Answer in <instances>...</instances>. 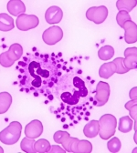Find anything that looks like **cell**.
I'll list each match as a JSON object with an SVG mask.
<instances>
[{
	"instance_id": "22",
	"label": "cell",
	"mask_w": 137,
	"mask_h": 153,
	"mask_svg": "<svg viewBox=\"0 0 137 153\" xmlns=\"http://www.w3.org/2000/svg\"><path fill=\"white\" fill-rule=\"evenodd\" d=\"M34 145H35V140L34 139H29L28 137L24 138L20 143V148L24 152L27 153H36L35 152V149H34Z\"/></svg>"
},
{
	"instance_id": "10",
	"label": "cell",
	"mask_w": 137,
	"mask_h": 153,
	"mask_svg": "<svg viewBox=\"0 0 137 153\" xmlns=\"http://www.w3.org/2000/svg\"><path fill=\"white\" fill-rule=\"evenodd\" d=\"M62 16H63V12L61 8L57 6H52L49 7L45 13L46 21L50 25L60 23L62 19Z\"/></svg>"
},
{
	"instance_id": "13",
	"label": "cell",
	"mask_w": 137,
	"mask_h": 153,
	"mask_svg": "<svg viewBox=\"0 0 137 153\" xmlns=\"http://www.w3.org/2000/svg\"><path fill=\"white\" fill-rule=\"evenodd\" d=\"M99 121L98 120H91L88 122L84 128H83V133L84 135L88 138H95L98 134H99Z\"/></svg>"
},
{
	"instance_id": "11",
	"label": "cell",
	"mask_w": 137,
	"mask_h": 153,
	"mask_svg": "<svg viewBox=\"0 0 137 153\" xmlns=\"http://www.w3.org/2000/svg\"><path fill=\"white\" fill-rule=\"evenodd\" d=\"M124 67L128 69H135L137 67V48H128L124 50Z\"/></svg>"
},
{
	"instance_id": "27",
	"label": "cell",
	"mask_w": 137,
	"mask_h": 153,
	"mask_svg": "<svg viewBox=\"0 0 137 153\" xmlns=\"http://www.w3.org/2000/svg\"><path fill=\"white\" fill-rule=\"evenodd\" d=\"M70 136V134L66 131H62V130H58L57 132H55L53 139L54 141L58 144H61L68 137Z\"/></svg>"
},
{
	"instance_id": "19",
	"label": "cell",
	"mask_w": 137,
	"mask_h": 153,
	"mask_svg": "<svg viewBox=\"0 0 137 153\" xmlns=\"http://www.w3.org/2000/svg\"><path fill=\"white\" fill-rule=\"evenodd\" d=\"M133 127V121L132 119L128 116L122 117L119 120V125H118V129L123 132V133H127L132 130Z\"/></svg>"
},
{
	"instance_id": "21",
	"label": "cell",
	"mask_w": 137,
	"mask_h": 153,
	"mask_svg": "<svg viewBox=\"0 0 137 153\" xmlns=\"http://www.w3.org/2000/svg\"><path fill=\"white\" fill-rule=\"evenodd\" d=\"M50 143L44 139H40L37 141H35L34 149L36 153H48L50 149Z\"/></svg>"
},
{
	"instance_id": "9",
	"label": "cell",
	"mask_w": 137,
	"mask_h": 153,
	"mask_svg": "<svg viewBox=\"0 0 137 153\" xmlns=\"http://www.w3.org/2000/svg\"><path fill=\"white\" fill-rule=\"evenodd\" d=\"M125 31L124 33V40L127 44L135 43L137 41V26L132 20L126 21L123 27Z\"/></svg>"
},
{
	"instance_id": "3",
	"label": "cell",
	"mask_w": 137,
	"mask_h": 153,
	"mask_svg": "<svg viewBox=\"0 0 137 153\" xmlns=\"http://www.w3.org/2000/svg\"><path fill=\"white\" fill-rule=\"evenodd\" d=\"M64 149L67 152L73 153H91L92 151V145L90 141L85 140H78L69 136L62 143Z\"/></svg>"
},
{
	"instance_id": "18",
	"label": "cell",
	"mask_w": 137,
	"mask_h": 153,
	"mask_svg": "<svg viewBox=\"0 0 137 153\" xmlns=\"http://www.w3.org/2000/svg\"><path fill=\"white\" fill-rule=\"evenodd\" d=\"M136 0H118L116 2V7L119 11H125L128 13L136 7Z\"/></svg>"
},
{
	"instance_id": "8",
	"label": "cell",
	"mask_w": 137,
	"mask_h": 153,
	"mask_svg": "<svg viewBox=\"0 0 137 153\" xmlns=\"http://www.w3.org/2000/svg\"><path fill=\"white\" fill-rule=\"evenodd\" d=\"M43 132V125L41 121L34 120L30 121L25 128V135L29 139L38 138Z\"/></svg>"
},
{
	"instance_id": "29",
	"label": "cell",
	"mask_w": 137,
	"mask_h": 153,
	"mask_svg": "<svg viewBox=\"0 0 137 153\" xmlns=\"http://www.w3.org/2000/svg\"><path fill=\"white\" fill-rule=\"evenodd\" d=\"M54 152H56V153H58V152H60V153H65L66 150L62 149L60 146H58V145H53V146L50 147V149H49V153H54Z\"/></svg>"
},
{
	"instance_id": "16",
	"label": "cell",
	"mask_w": 137,
	"mask_h": 153,
	"mask_svg": "<svg viewBox=\"0 0 137 153\" xmlns=\"http://www.w3.org/2000/svg\"><path fill=\"white\" fill-rule=\"evenodd\" d=\"M12 103V97L8 92L0 93V114L6 113Z\"/></svg>"
},
{
	"instance_id": "6",
	"label": "cell",
	"mask_w": 137,
	"mask_h": 153,
	"mask_svg": "<svg viewBox=\"0 0 137 153\" xmlns=\"http://www.w3.org/2000/svg\"><path fill=\"white\" fill-rule=\"evenodd\" d=\"M108 16V9L105 6L101 7H91L86 12V17L88 20L94 22L99 25L105 21Z\"/></svg>"
},
{
	"instance_id": "4",
	"label": "cell",
	"mask_w": 137,
	"mask_h": 153,
	"mask_svg": "<svg viewBox=\"0 0 137 153\" xmlns=\"http://www.w3.org/2000/svg\"><path fill=\"white\" fill-rule=\"evenodd\" d=\"M38 23H40V19L35 15L22 14L18 16L16 20V27L22 31H28L29 29L35 28L37 27Z\"/></svg>"
},
{
	"instance_id": "17",
	"label": "cell",
	"mask_w": 137,
	"mask_h": 153,
	"mask_svg": "<svg viewBox=\"0 0 137 153\" xmlns=\"http://www.w3.org/2000/svg\"><path fill=\"white\" fill-rule=\"evenodd\" d=\"M115 73V66L113 64V62H108V63H104L101 66L100 69H99V75L101 78L103 79H109Z\"/></svg>"
},
{
	"instance_id": "23",
	"label": "cell",
	"mask_w": 137,
	"mask_h": 153,
	"mask_svg": "<svg viewBox=\"0 0 137 153\" xmlns=\"http://www.w3.org/2000/svg\"><path fill=\"white\" fill-rule=\"evenodd\" d=\"M121 146H122V144H121L120 140L116 137H113L112 139H111L107 143V148H108L109 151L112 153L118 152L121 149Z\"/></svg>"
},
{
	"instance_id": "7",
	"label": "cell",
	"mask_w": 137,
	"mask_h": 153,
	"mask_svg": "<svg viewBox=\"0 0 137 153\" xmlns=\"http://www.w3.org/2000/svg\"><path fill=\"white\" fill-rule=\"evenodd\" d=\"M63 37V31L58 26H53L46 29L42 34V39L47 45H55Z\"/></svg>"
},
{
	"instance_id": "14",
	"label": "cell",
	"mask_w": 137,
	"mask_h": 153,
	"mask_svg": "<svg viewBox=\"0 0 137 153\" xmlns=\"http://www.w3.org/2000/svg\"><path fill=\"white\" fill-rule=\"evenodd\" d=\"M14 19L6 13L0 14V31L7 32L14 28Z\"/></svg>"
},
{
	"instance_id": "28",
	"label": "cell",
	"mask_w": 137,
	"mask_h": 153,
	"mask_svg": "<svg viewBox=\"0 0 137 153\" xmlns=\"http://www.w3.org/2000/svg\"><path fill=\"white\" fill-rule=\"evenodd\" d=\"M14 64L13 61L10 60V59L7 56V52H4L0 55V65L5 67V68H9Z\"/></svg>"
},
{
	"instance_id": "15",
	"label": "cell",
	"mask_w": 137,
	"mask_h": 153,
	"mask_svg": "<svg viewBox=\"0 0 137 153\" xmlns=\"http://www.w3.org/2000/svg\"><path fill=\"white\" fill-rule=\"evenodd\" d=\"M22 53H23V48H22V46L19 45L17 43H15V44H12L8 50L7 51V56L10 59L11 61L15 62L16 60H18L20 57L22 56Z\"/></svg>"
},
{
	"instance_id": "12",
	"label": "cell",
	"mask_w": 137,
	"mask_h": 153,
	"mask_svg": "<svg viewBox=\"0 0 137 153\" xmlns=\"http://www.w3.org/2000/svg\"><path fill=\"white\" fill-rule=\"evenodd\" d=\"M7 11L13 15V16H20L22 14H25L26 11V7L25 4L20 1V0H10L7 3Z\"/></svg>"
},
{
	"instance_id": "2",
	"label": "cell",
	"mask_w": 137,
	"mask_h": 153,
	"mask_svg": "<svg viewBox=\"0 0 137 153\" xmlns=\"http://www.w3.org/2000/svg\"><path fill=\"white\" fill-rule=\"evenodd\" d=\"M99 135L102 140H107L112 137L117 128L116 118L112 114H105L99 120Z\"/></svg>"
},
{
	"instance_id": "26",
	"label": "cell",
	"mask_w": 137,
	"mask_h": 153,
	"mask_svg": "<svg viewBox=\"0 0 137 153\" xmlns=\"http://www.w3.org/2000/svg\"><path fill=\"white\" fill-rule=\"evenodd\" d=\"M116 20H117V23L118 25L123 27L124 24L128 21V20H131V16L129 15V13L125 12V11H119L118 14L116 16Z\"/></svg>"
},
{
	"instance_id": "25",
	"label": "cell",
	"mask_w": 137,
	"mask_h": 153,
	"mask_svg": "<svg viewBox=\"0 0 137 153\" xmlns=\"http://www.w3.org/2000/svg\"><path fill=\"white\" fill-rule=\"evenodd\" d=\"M124 59H123V57H117V59H115L112 61L114 66H115V73H117V74H124V73H127L129 71L124 67Z\"/></svg>"
},
{
	"instance_id": "24",
	"label": "cell",
	"mask_w": 137,
	"mask_h": 153,
	"mask_svg": "<svg viewBox=\"0 0 137 153\" xmlns=\"http://www.w3.org/2000/svg\"><path fill=\"white\" fill-rule=\"evenodd\" d=\"M125 108L129 110L130 116L132 117L133 120L136 122V113H137V100H131L129 102L125 104Z\"/></svg>"
},
{
	"instance_id": "1",
	"label": "cell",
	"mask_w": 137,
	"mask_h": 153,
	"mask_svg": "<svg viewBox=\"0 0 137 153\" xmlns=\"http://www.w3.org/2000/svg\"><path fill=\"white\" fill-rule=\"evenodd\" d=\"M21 131L22 125L18 121H13L0 132V141L6 145H13L18 141Z\"/></svg>"
},
{
	"instance_id": "31",
	"label": "cell",
	"mask_w": 137,
	"mask_h": 153,
	"mask_svg": "<svg viewBox=\"0 0 137 153\" xmlns=\"http://www.w3.org/2000/svg\"><path fill=\"white\" fill-rule=\"evenodd\" d=\"M4 152V150H3V149L1 148V147H0V153H3Z\"/></svg>"
},
{
	"instance_id": "5",
	"label": "cell",
	"mask_w": 137,
	"mask_h": 153,
	"mask_svg": "<svg viewBox=\"0 0 137 153\" xmlns=\"http://www.w3.org/2000/svg\"><path fill=\"white\" fill-rule=\"evenodd\" d=\"M111 88L108 83L100 81L97 84L96 91H95V100H94V105L97 107L104 106L110 97Z\"/></svg>"
},
{
	"instance_id": "30",
	"label": "cell",
	"mask_w": 137,
	"mask_h": 153,
	"mask_svg": "<svg viewBox=\"0 0 137 153\" xmlns=\"http://www.w3.org/2000/svg\"><path fill=\"white\" fill-rule=\"evenodd\" d=\"M136 87H134L133 89H131V91H130V98H131V100H134V99H136Z\"/></svg>"
},
{
	"instance_id": "20",
	"label": "cell",
	"mask_w": 137,
	"mask_h": 153,
	"mask_svg": "<svg viewBox=\"0 0 137 153\" xmlns=\"http://www.w3.org/2000/svg\"><path fill=\"white\" fill-rule=\"evenodd\" d=\"M114 55V48L112 46H104L101 48L98 51V56H99L100 59L107 61L111 59Z\"/></svg>"
}]
</instances>
